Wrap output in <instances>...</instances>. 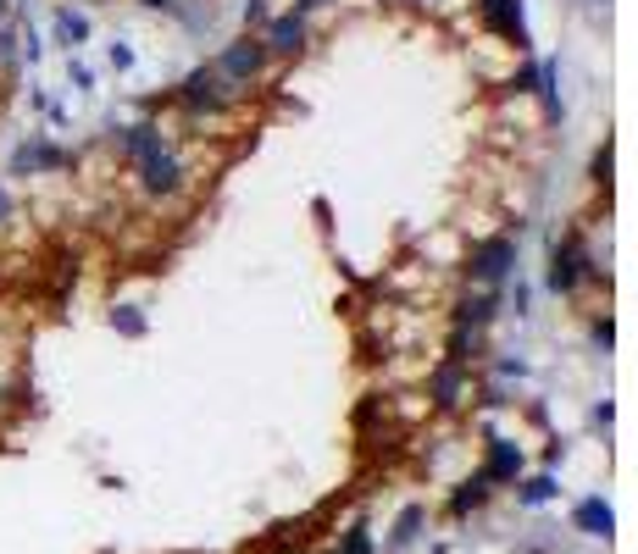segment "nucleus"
I'll return each mask as SVG.
<instances>
[{
  "label": "nucleus",
  "mask_w": 638,
  "mask_h": 554,
  "mask_svg": "<svg viewBox=\"0 0 638 554\" xmlns=\"http://www.w3.org/2000/svg\"><path fill=\"white\" fill-rule=\"evenodd\" d=\"M12 7H18V0H0V23H7V12H12Z\"/></svg>",
  "instance_id": "obj_11"
},
{
  "label": "nucleus",
  "mask_w": 638,
  "mask_h": 554,
  "mask_svg": "<svg viewBox=\"0 0 638 554\" xmlns=\"http://www.w3.org/2000/svg\"><path fill=\"white\" fill-rule=\"evenodd\" d=\"M145 189H156V195H167V189H178V161H172L167 150L145 161Z\"/></svg>",
  "instance_id": "obj_2"
},
{
  "label": "nucleus",
  "mask_w": 638,
  "mask_h": 554,
  "mask_svg": "<svg viewBox=\"0 0 638 554\" xmlns=\"http://www.w3.org/2000/svg\"><path fill=\"white\" fill-rule=\"evenodd\" d=\"M272 40H278V51H294V45H300V23H278Z\"/></svg>",
  "instance_id": "obj_8"
},
{
  "label": "nucleus",
  "mask_w": 638,
  "mask_h": 554,
  "mask_svg": "<svg viewBox=\"0 0 638 554\" xmlns=\"http://www.w3.org/2000/svg\"><path fill=\"white\" fill-rule=\"evenodd\" d=\"M255 62H261V51H255V45H233V51L222 56V67H228L233 79H244V73H255Z\"/></svg>",
  "instance_id": "obj_3"
},
{
  "label": "nucleus",
  "mask_w": 638,
  "mask_h": 554,
  "mask_svg": "<svg viewBox=\"0 0 638 554\" xmlns=\"http://www.w3.org/2000/svg\"><path fill=\"white\" fill-rule=\"evenodd\" d=\"M67 156L56 150V145H23L18 156H12V173H40V167H62Z\"/></svg>",
  "instance_id": "obj_1"
},
{
  "label": "nucleus",
  "mask_w": 638,
  "mask_h": 554,
  "mask_svg": "<svg viewBox=\"0 0 638 554\" xmlns=\"http://www.w3.org/2000/svg\"><path fill=\"white\" fill-rule=\"evenodd\" d=\"M583 526H594V532H610V510H605V504H583Z\"/></svg>",
  "instance_id": "obj_6"
},
{
  "label": "nucleus",
  "mask_w": 638,
  "mask_h": 554,
  "mask_svg": "<svg viewBox=\"0 0 638 554\" xmlns=\"http://www.w3.org/2000/svg\"><path fill=\"white\" fill-rule=\"evenodd\" d=\"M56 23H62V34H67V40H84V34H90V23H84L79 12H62Z\"/></svg>",
  "instance_id": "obj_7"
},
{
  "label": "nucleus",
  "mask_w": 638,
  "mask_h": 554,
  "mask_svg": "<svg viewBox=\"0 0 638 554\" xmlns=\"http://www.w3.org/2000/svg\"><path fill=\"white\" fill-rule=\"evenodd\" d=\"M18 62V34H12V23H0V67H12Z\"/></svg>",
  "instance_id": "obj_5"
},
{
  "label": "nucleus",
  "mask_w": 638,
  "mask_h": 554,
  "mask_svg": "<svg viewBox=\"0 0 638 554\" xmlns=\"http://www.w3.org/2000/svg\"><path fill=\"white\" fill-rule=\"evenodd\" d=\"M505 255H511L505 244H494V250H483V266H478V272H483V278H500V272H505Z\"/></svg>",
  "instance_id": "obj_4"
},
{
  "label": "nucleus",
  "mask_w": 638,
  "mask_h": 554,
  "mask_svg": "<svg viewBox=\"0 0 638 554\" xmlns=\"http://www.w3.org/2000/svg\"><path fill=\"white\" fill-rule=\"evenodd\" d=\"M145 7H167V0H145Z\"/></svg>",
  "instance_id": "obj_12"
},
{
  "label": "nucleus",
  "mask_w": 638,
  "mask_h": 554,
  "mask_svg": "<svg viewBox=\"0 0 638 554\" xmlns=\"http://www.w3.org/2000/svg\"><path fill=\"white\" fill-rule=\"evenodd\" d=\"M117 327H123V333H145V322H139V316H134V311H128V305H123V311H117Z\"/></svg>",
  "instance_id": "obj_9"
},
{
  "label": "nucleus",
  "mask_w": 638,
  "mask_h": 554,
  "mask_svg": "<svg viewBox=\"0 0 638 554\" xmlns=\"http://www.w3.org/2000/svg\"><path fill=\"white\" fill-rule=\"evenodd\" d=\"M0 222H12V195L0 189Z\"/></svg>",
  "instance_id": "obj_10"
}]
</instances>
